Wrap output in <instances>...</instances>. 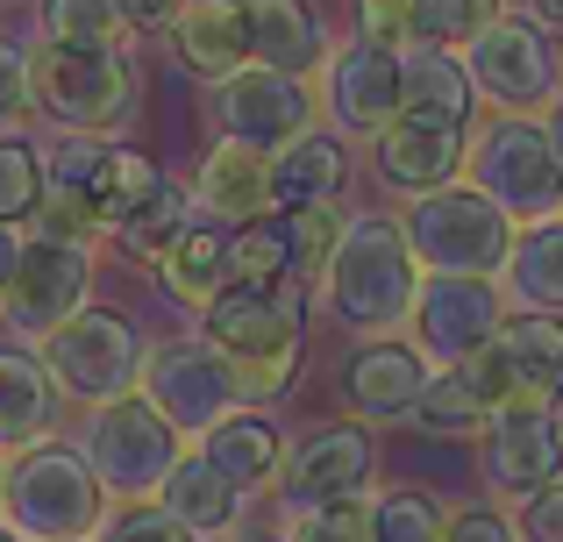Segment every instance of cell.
Wrapping results in <instances>:
<instances>
[{"label": "cell", "mask_w": 563, "mask_h": 542, "mask_svg": "<svg viewBox=\"0 0 563 542\" xmlns=\"http://www.w3.org/2000/svg\"><path fill=\"white\" fill-rule=\"evenodd\" d=\"M421 286H428V272L413 265V243L399 229V214L364 208V214H350L329 272L314 278V307L335 329H350L357 343H385V335H399L413 321Z\"/></svg>", "instance_id": "6da1fadb"}, {"label": "cell", "mask_w": 563, "mask_h": 542, "mask_svg": "<svg viewBox=\"0 0 563 542\" xmlns=\"http://www.w3.org/2000/svg\"><path fill=\"white\" fill-rule=\"evenodd\" d=\"M307 292H314L307 278H272V286L229 278V286L200 307V335L235 364L243 407H264V400H278V392H292L300 350H307Z\"/></svg>", "instance_id": "7a4b0ae2"}, {"label": "cell", "mask_w": 563, "mask_h": 542, "mask_svg": "<svg viewBox=\"0 0 563 542\" xmlns=\"http://www.w3.org/2000/svg\"><path fill=\"white\" fill-rule=\"evenodd\" d=\"M29 86H36V114L65 136H100L114 143L122 129L143 122V65L136 51H57V43H29Z\"/></svg>", "instance_id": "3957f363"}, {"label": "cell", "mask_w": 563, "mask_h": 542, "mask_svg": "<svg viewBox=\"0 0 563 542\" xmlns=\"http://www.w3.org/2000/svg\"><path fill=\"white\" fill-rule=\"evenodd\" d=\"M8 529H22L29 542H93L108 521V493H100L93 464L79 443H43L8 457Z\"/></svg>", "instance_id": "277c9868"}, {"label": "cell", "mask_w": 563, "mask_h": 542, "mask_svg": "<svg viewBox=\"0 0 563 542\" xmlns=\"http://www.w3.org/2000/svg\"><path fill=\"white\" fill-rule=\"evenodd\" d=\"M464 172L514 229L563 222V157H556L542 114H493V122H478Z\"/></svg>", "instance_id": "5b68a950"}, {"label": "cell", "mask_w": 563, "mask_h": 542, "mask_svg": "<svg viewBox=\"0 0 563 542\" xmlns=\"http://www.w3.org/2000/svg\"><path fill=\"white\" fill-rule=\"evenodd\" d=\"M179 443L186 435L172 429L143 392H122V400H108V407H86V429H79V450H86V464H93L100 493L122 500V507H151L157 493H165V478L179 472V457H186Z\"/></svg>", "instance_id": "8992f818"}, {"label": "cell", "mask_w": 563, "mask_h": 542, "mask_svg": "<svg viewBox=\"0 0 563 542\" xmlns=\"http://www.w3.org/2000/svg\"><path fill=\"white\" fill-rule=\"evenodd\" d=\"M399 229H407L413 265L428 278H507L514 236H521L471 179L442 186V193H428V200H407Z\"/></svg>", "instance_id": "52a82bcc"}, {"label": "cell", "mask_w": 563, "mask_h": 542, "mask_svg": "<svg viewBox=\"0 0 563 542\" xmlns=\"http://www.w3.org/2000/svg\"><path fill=\"white\" fill-rule=\"evenodd\" d=\"M36 357H43V372H51L57 400L108 407V400H122V392H136L151 343H143V329L122 314V307H86V314H71L51 343H36Z\"/></svg>", "instance_id": "ba28073f"}, {"label": "cell", "mask_w": 563, "mask_h": 542, "mask_svg": "<svg viewBox=\"0 0 563 542\" xmlns=\"http://www.w3.org/2000/svg\"><path fill=\"white\" fill-rule=\"evenodd\" d=\"M207 129L214 143H243V151H292L307 129H321V100L307 79H286L272 65H243L235 79L207 86Z\"/></svg>", "instance_id": "9c48e42d"}, {"label": "cell", "mask_w": 563, "mask_h": 542, "mask_svg": "<svg viewBox=\"0 0 563 542\" xmlns=\"http://www.w3.org/2000/svg\"><path fill=\"white\" fill-rule=\"evenodd\" d=\"M464 71L478 86V108H493V114H536L563 100V51L528 14H499L464 51Z\"/></svg>", "instance_id": "30bf717a"}, {"label": "cell", "mask_w": 563, "mask_h": 542, "mask_svg": "<svg viewBox=\"0 0 563 542\" xmlns=\"http://www.w3.org/2000/svg\"><path fill=\"white\" fill-rule=\"evenodd\" d=\"M136 392L157 407V414L172 421V429L186 435V443H200L207 429H221V421L243 407V386H235V364L221 357L207 335H172V343H151V357H143V378Z\"/></svg>", "instance_id": "8fae6325"}, {"label": "cell", "mask_w": 563, "mask_h": 542, "mask_svg": "<svg viewBox=\"0 0 563 542\" xmlns=\"http://www.w3.org/2000/svg\"><path fill=\"white\" fill-rule=\"evenodd\" d=\"M86 307H93V243L86 236H36V229H29L22 272L0 292L8 335H22V343L36 350V343H51L71 314H86Z\"/></svg>", "instance_id": "7c38bea8"}, {"label": "cell", "mask_w": 563, "mask_h": 542, "mask_svg": "<svg viewBox=\"0 0 563 542\" xmlns=\"http://www.w3.org/2000/svg\"><path fill=\"white\" fill-rule=\"evenodd\" d=\"M514 321V300L499 278H428L421 300H413L407 343L421 350L435 372H456L471 364L485 343H499V329Z\"/></svg>", "instance_id": "4fadbf2b"}, {"label": "cell", "mask_w": 563, "mask_h": 542, "mask_svg": "<svg viewBox=\"0 0 563 542\" xmlns=\"http://www.w3.org/2000/svg\"><path fill=\"white\" fill-rule=\"evenodd\" d=\"M471 136H478V122L399 108V122L372 136V179L385 193H407V200H428V193H442V186H464Z\"/></svg>", "instance_id": "5bb4252c"}, {"label": "cell", "mask_w": 563, "mask_h": 542, "mask_svg": "<svg viewBox=\"0 0 563 542\" xmlns=\"http://www.w3.org/2000/svg\"><path fill=\"white\" fill-rule=\"evenodd\" d=\"M378 478V435L364 421H329V429L300 435L278 472V515L300 521L314 507H335V500H364Z\"/></svg>", "instance_id": "9a60e30c"}, {"label": "cell", "mask_w": 563, "mask_h": 542, "mask_svg": "<svg viewBox=\"0 0 563 542\" xmlns=\"http://www.w3.org/2000/svg\"><path fill=\"white\" fill-rule=\"evenodd\" d=\"M321 129H335L343 143H372L378 129L399 122V108H407V93H399V51H385V43H335V57L321 65Z\"/></svg>", "instance_id": "2e32d148"}, {"label": "cell", "mask_w": 563, "mask_h": 542, "mask_svg": "<svg viewBox=\"0 0 563 542\" xmlns=\"http://www.w3.org/2000/svg\"><path fill=\"white\" fill-rule=\"evenodd\" d=\"M478 478L499 500H536L563 478V421L542 400H514L478 435Z\"/></svg>", "instance_id": "e0dca14e"}, {"label": "cell", "mask_w": 563, "mask_h": 542, "mask_svg": "<svg viewBox=\"0 0 563 542\" xmlns=\"http://www.w3.org/2000/svg\"><path fill=\"white\" fill-rule=\"evenodd\" d=\"M435 386V364L407 343V335H385V343H357L335 372L343 407L372 429V421H421V400Z\"/></svg>", "instance_id": "ac0fdd59"}, {"label": "cell", "mask_w": 563, "mask_h": 542, "mask_svg": "<svg viewBox=\"0 0 563 542\" xmlns=\"http://www.w3.org/2000/svg\"><path fill=\"white\" fill-rule=\"evenodd\" d=\"M250 14V65H272L286 79H321V65L335 57L329 22H321L314 0H243Z\"/></svg>", "instance_id": "d6986e66"}, {"label": "cell", "mask_w": 563, "mask_h": 542, "mask_svg": "<svg viewBox=\"0 0 563 542\" xmlns=\"http://www.w3.org/2000/svg\"><path fill=\"white\" fill-rule=\"evenodd\" d=\"M192 208L221 229H250L272 214V157L243 151V143H207L200 172H192Z\"/></svg>", "instance_id": "ffe728a7"}, {"label": "cell", "mask_w": 563, "mask_h": 542, "mask_svg": "<svg viewBox=\"0 0 563 542\" xmlns=\"http://www.w3.org/2000/svg\"><path fill=\"white\" fill-rule=\"evenodd\" d=\"M350 143L335 129H307L292 151L272 157V214H307V208H343L350 193Z\"/></svg>", "instance_id": "44dd1931"}, {"label": "cell", "mask_w": 563, "mask_h": 542, "mask_svg": "<svg viewBox=\"0 0 563 542\" xmlns=\"http://www.w3.org/2000/svg\"><path fill=\"white\" fill-rule=\"evenodd\" d=\"M165 186H172V172L157 165L151 151H136V143H108V157H100L93 186H86V200H79L86 236H122V229L136 222Z\"/></svg>", "instance_id": "7402d4cb"}, {"label": "cell", "mask_w": 563, "mask_h": 542, "mask_svg": "<svg viewBox=\"0 0 563 542\" xmlns=\"http://www.w3.org/2000/svg\"><path fill=\"white\" fill-rule=\"evenodd\" d=\"M165 43L179 57V71H192L200 86H221L250 65V14H243V0H192Z\"/></svg>", "instance_id": "603a6c76"}, {"label": "cell", "mask_w": 563, "mask_h": 542, "mask_svg": "<svg viewBox=\"0 0 563 542\" xmlns=\"http://www.w3.org/2000/svg\"><path fill=\"white\" fill-rule=\"evenodd\" d=\"M207 464H214L229 486H243V493H257V486H278V472H286V457H292V443H286V429H278L264 407H235L221 429H207L200 443Z\"/></svg>", "instance_id": "cb8c5ba5"}, {"label": "cell", "mask_w": 563, "mask_h": 542, "mask_svg": "<svg viewBox=\"0 0 563 542\" xmlns=\"http://www.w3.org/2000/svg\"><path fill=\"white\" fill-rule=\"evenodd\" d=\"M157 507H165L179 529H192L200 542H235L243 535V515H250V493L229 486L200 450H186L179 472L165 478V493H157Z\"/></svg>", "instance_id": "d4e9b609"}, {"label": "cell", "mask_w": 563, "mask_h": 542, "mask_svg": "<svg viewBox=\"0 0 563 542\" xmlns=\"http://www.w3.org/2000/svg\"><path fill=\"white\" fill-rule=\"evenodd\" d=\"M51 421H57V386H51V372H43V357L0 343V457L43 443Z\"/></svg>", "instance_id": "484cf974"}, {"label": "cell", "mask_w": 563, "mask_h": 542, "mask_svg": "<svg viewBox=\"0 0 563 542\" xmlns=\"http://www.w3.org/2000/svg\"><path fill=\"white\" fill-rule=\"evenodd\" d=\"M499 357H507L521 400H542V407L563 400V321L556 314H514L499 329Z\"/></svg>", "instance_id": "4316f807"}, {"label": "cell", "mask_w": 563, "mask_h": 542, "mask_svg": "<svg viewBox=\"0 0 563 542\" xmlns=\"http://www.w3.org/2000/svg\"><path fill=\"white\" fill-rule=\"evenodd\" d=\"M229 243H235V229H221V222L200 214V222L157 257V286H165L179 307H207L221 286H229Z\"/></svg>", "instance_id": "83f0119b"}, {"label": "cell", "mask_w": 563, "mask_h": 542, "mask_svg": "<svg viewBox=\"0 0 563 542\" xmlns=\"http://www.w3.org/2000/svg\"><path fill=\"white\" fill-rule=\"evenodd\" d=\"M499 286H507L514 314H563V222L521 229Z\"/></svg>", "instance_id": "f1b7e54d"}, {"label": "cell", "mask_w": 563, "mask_h": 542, "mask_svg": "<svg viewBox=\"0 0 563 542\" xmlns=\"http://www.w3.org/2000/svg\"><path fill=\"white\" fill-rule=\"evenodd\" d=\"M399 93H407V108L478 122V86H471L464 57H450V51H421V43H407V51H399Z\"/></svg>", "instance_id": "f546056e"}, {"label": "cell", "mask_w": 563, "mask_h": 542, "mask_svg": "<svg viewBox=\"0 0 563 542\" xmlns=\"http://www.w3.org/2000/svg\"><path fill=\"white\" fill-rule=\"evenodd\" d=\"M36 43H57V51H122L129 22L114 0H36Z\"/></svg>", "instance_id": "4dcf8cb0"}, {"label": "cell", "mask_w": 563, "mask_h": 542, "mask_svg": "<svg viewBox=\"0 0 563 542\" xmlns=\"http://www.w3.org/2000/svg\"><path fill=\"white\" fill-rule=\"evenodd\" d=\"M499 14H507L499 0H413V43H421V51L464 57Z\"/></svg>", "instance_id": "1f68e13d"}, {"label": "cell", "mask_w": 563, "mask_h": 542, "mask_svg": "<svg viewBox=\"0 0 563 542\" xmlns=\"http://www.w3.org/2000/svg\"><path fill=\"white\" fill-rule=\"evenodd\" d=\"M450 515L428 486H385L372 493V542H442Z\"/></svg>", "instance_id": "d6a6232c"}, {"label": "cell", "mask_w": 563, "mask_h": 542, "mask_svg": "<svg viewBox=\"0 0 563 542\" xmlns=\"http://www.w3.org/2000/svg\"><path fill=\"white\" fill-rule=\"evenodd\" d=\"M51 200L43 186V143L36 136H0V222L8 229H29Z\"/></svg>", "instance_id": "836d02e7"}, {"label": "cell", "mask_w": 563, "mask_h": 542, "mask_svg": "<svg viewBox=\"0 0 563 542\" xmlns=\"http://www.w3.org/2000/svg\"><path fill=\"white\" fill-rule=\"evenodd\" d=\"M192 222H200V208H192V186H179V179H172L165 193H157L151 208H143L136 222L122 229V251L136 257V265H151V272H157V257H165V251L186 236Z\"/></svg>", "instance_id": "e575fe53"}, {"label": "cell", "mask_w": 563, "mask_h": 542, "mask_svg": "<svg viewBox=\"0 0 563 542\" xmlns=\"http://www.w3.org/2000/svg\"><path fill=\"white\" fill-rule=\"evenodd\" d=\"M229 278H250V286L300 278V265H292V222H286V214H264V222L235 229V243H229Z\"/></svg>", "instance_id": "d590c367"}, {"label": "cell", "mask_w": 563, "mask_h": 542, "mask_svg": "<svg viewBox=\"0 0 563 542\" xmlns=\"http://www.w3.org/2000/svg\"><path fill=\"white\" fill-rule=\"evenodd\" d=\"M413 429L442 435V443H478V435H485V407L464 392V378H456V372H435V386H428L421 421H413Z\"/></svg>", "instance_id": "8d00e7d4"}, {"label": "cell", "mask_w": 563, "mask_h": 542, "mask_svg": "<svg viewBox=\"0 0 563 542\" xmlns=\"http://www.w3.org/2000/svg\"><path fill=\"white\" fill-rule=\"evenodd\" d=\"M286 222H292V265H300V278L314 286V278L329 272L335 243H343L350 214H343V208H307V214H286Z\"/></svg>", "instance_id": "74e56055"}, {"label": "cell", "mask_w": 563, "mask_h": 542, "mask_svg": "<svg viewBox=\"0 0 563 542\" xmlns=\"http://www.w3.org/2000/svg\"><path fill=\"white\" fill-rule=\"evenodd\" d=\"M292 542H372V493L364 500H335V507H314V515L286 521Z\"/></svg>", "instance_id": "f35d334b"}, {"label": "cell", "mask_w": 563, "mask_h": 542, "mask_svg": "<svg viewBox=\"0 0 563 542\" xmlns=\"http://www.w3.org/2000/svg\"><path fill=\"white\" fill-rule=\"evenodd\" d=\"M29 114H36V86H29V43L0 36V136H22Z\"/></svg>", "instance_id": "ab89813d"}, {"label": "cell", "mask_w": 563, "mask_h": 542, "mask_svg": "<svg viewBox=\"0 0 563 542\" xmlns=\"http://www.w3.org/2000/svg\"><path fill=\"white\" fill-rule=\"evenodd\" d=\"M93 542H200L192 529H179V521L165 515V507H114L108 521H100V535Z\"/></svg>", "instance_id": "60d3db41"}, {"label": "cell", "mask_w": 563, "mask_h": 542, "mask_svg": "<svg viewBox=\"0 0 563 542\" xmlns=\"http://www.w3.org/2000/svg\"><path fill=\"white\" fill-rule=\"evenodd\" d=\"M350 29H357L364 43L407 51L413 43V0H350Z\"/></svg>", "instance_id": "b9f144b4"}, {"label": "cell", "mask_w": 563, "mask_h": 542, "mask_svg": "<svg viewBox=\"0 0 563 542\" xmlns=\"http://www.w3.org/2000/svg\"><path fill=\"white\" fill-rule=\"evenodd\" d=\"M514 535H521V542H563V478H556L550 493H536V500H521Z\"/></svg>", "instance_id": "7bdbcfd3"}, {"label": "cell", "mask_w": 563, "mask_h": 542, "mask_svg": "<svg viewBox=\"0 0 563 542\" xmlns=\"http://www.w3.org/2000/svg\"><path fill=\"white\" fill-rule=\"evenodd\" d=\"M129 22V36H172V22L192 8V0H114Z\"/></svg>", "instance_id": "ee69618b"}, {"label": "cell", "mask_w": 563, "mask_h": 542, "mask_svg": "<svg viewBox=\"0 0 563 542\" xmlns=\"http://www.w3.org/2000/svg\"><path fill=\"white\" fill-rule=\"evenodd\" d=\"M442 542H521V535H514V521L493 515V507H464V515H450V535Z\"/></svg>", "instance_id": "f6af8a7d"}, {"label": "cell", "mask_w": 563, "mask_h": 542, "mask_svg": "<svg viewBox=\"0 0 563 542\" xmlns=\"http://www.w3.org/2000/svg\"><path fill=\"white\" fill-rule=\"evenodd\" d=\"M22 251H29V229H8V222H0V292L14 286V272H22Z\"/></svg>", "instance_id": "bcb514c9"}, {"label": "cell", "mask_w": 563, "mask_h": 542, "mask_svg": "<svg viewBox=\"0 0 563 542\" xmlns=\"http://www.w3.org/2000/svg\"><path fill=\"white\" fill-rule=\"evenodd\" d=\"M528 22L550 29V36H563V0H528Z\"/></svg>", "instance_id": "7dc6e473"}, {"label": "cell", "mask_w": 563, "mask_h": 542, "mask_svg": "<svg viewBox=\"0 0 563 542\" xmlns=\"http://www.w3.org/2000/svg\"><path fill=\"white\" fill-rule=\"evenodd\" d=\"M542 122H550V143H556V157H563V100H556L550 114H542Z\"/></svg>", "instance_id": "c3c4849f"}, {"label": "cell", "mask_w": 563, "mask_h": 542, "mask_svg": "<svg viewBox=\"0 0 563 542\" xmlns=\"http://www.w3.org/2000/svg\"><path fill=\"white\" fill-rule=\"evenodd\" d=\"M235 542H292V535H278V529H243Z\"/></svg>", "instance_id": "681fc988"}, {"label": "cell", "mask_w": 563, "mask_h": 542, "mask_svg": "<svg viewBox=\"0 0 563 542\" xmlns=\"http://www.w3.org/2000/svg\"><path fill=\"white\" fill-rule=\"evenodd\" d=\"M0 542H29V535H22V529H8V521H0Z\"/></svg>", "instance_id": "f907efd6"}, {"label": "cell", "mask_w": 563, "mask_h": 542, "mask_svg": "<svg viewBox=\"0 0 563 542\" xmlns=\"http://www.w3.org/2000/svg\"><path fill=\"white\" fill-rule=\"evenodd\" d=\"M14 8H36V0H0V14H14Z\"/></svg>", "instance_id": "816d5d0a"}, {"label": "cell", "mask_w": 563, "mask_h": 542, "mask_svg": "<svg viewBox=\"0 0 563 542\" xmlns=\"http://www.w3.org/2000/svg\"><path fill=\"white\" fill-rule=\"evenodd\" d=\"M0 500H8V457H0Z\"/></svg>", "instance_id": "f5cc1de1"}, {"label": "cell", "mask_w": 563, "mask_h": 542, "mask_svg": "<svg viewBox=\"0 0 563 542\" xmlns=\"http://www.w3.org/2000/svg\"><path fill=\"white\" fill-rule=\"evenodd\" d=\"M343 8H350V0H343Z\"/></svg>", "instance_id": "db71d44e"}]
</instances>
